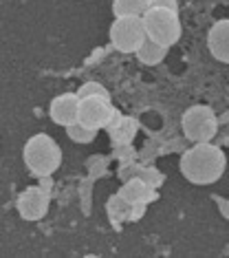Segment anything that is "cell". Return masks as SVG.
<instances>
[{
	"mask_svg": "<svg viewBox=\"0 0 229 258\" xmlns=\"http://www.w3.org/2000/svg\"><path fill=\"white\" fill-rule=\"evenodd\" d=\"M181 126H183V133L187 139L201 144V142H209L216 135L218 121H216V115L209 106H192L185 110Z\"/></svg>",
	"mask_w": 229,
	"mask_h": 258,
	"instance_id": "5",
	"label": "cell"
},
{
	"mask_svg": "<svg viewBox=\"0 0 229 258\" xmlns=\"http://www.w3.org/2000/svg\"><path fill=\"white\" fill-rule=\"evenodd\" d=\"M113 110L115 108L110 106V99H106V97H82L78 121L91 128H104V126H108Z\"/></svg>",
	"mask_w": 229,
	"mask_h": 258,
	"instance_id": "6",
	"label": "cell"
},
{
	"mask_svg": "<svg viewBox=\"0 0 229 258\" xmlns=\"http://www.w3.org/2000/svg\"><path fill=\"white\" fill-rule=\"evenodd\" d=\"M134 133H137V121H134V119H123V117H121L119 124L110 128L113 139H115V142H119V144H128L134 137Z\"/></svg>",
	"mask_w": 229,
	"mask_h": 258,
	"instance_id": "14",
	"label": "cell"
},
{
	"mask_svg": "<svg viewBox=\"0 0 229 258\" xmlns=\"http://www.w3.org/2000/svg\"><path fill=\"white\" fill-rule=\"evenodd\" d=\"M97 131H99V128H91V126L82 124V121H75V124L66 126L68 137L73 139L75 144H91L93 139L97 137Z\"/></svg>",
	"mask_w": 229,
	"mask_h": 258,
	"instance_id": "13",
	"label": "cell"
},
{
	"mask_svg": "<svg viewBox=\"0 0 229 258\" xmlns=\"http://www.w3.org/2000/svg\"><path fill=\"white\" fill-rule=\"evenodd\" d=\"M145 38H148V31H145L143 16L115 18L113 27H110V40H113L115 49H119L121 53H137Z\"/></svg>",
	"mask_w": 229,
	"mask_h": 258,
	"instance_id": "4",
	"label": "cell"
},
{
	"mask_svg": "<svg viewBox=\"0 0 229 258\" xmlns=\"http://www.w3.org/2000/svg\"><path fill=\"white\" fill-rule=\"evenodd\" d=\"M166 53H168V46L159 44L157 40H152V38H145V42L141 44L137 51V57H139V62L148 64V67H155V64H159L166 57Z\"/></svg>",
	"mask_w": 229,
	"mask_h": 258,
	"instance_id": "10",
	"label": "cell"
},
{
	"mask_svg": "<svg viewBox=\"0 0 229 258\" xmlns=\"http://www.w3.org/2000/svg\"><path fill=\"white\" fill-rule=\"evenodd\" d=\"M49 210V195L42 187H27L18 197V212L27 221H40Z\"/></svg>",
	"mask_w": 229,
	"mask_h": 258,
	"instance_id": "7",
	"label": "cell"
},
{
	"mask_svg": "<svg viewBox=\"0 0 229 258\" xmlns=\"http://www.w3.org/2000/svg\"><path fill=\"white\" fill-rule=\"evenodd\" d=\"M25 163L33 174L49 177L62 163V150L49 135H33L25 146Z\"/></svg>",
	"mask_w": 229,
	"mask_h": 258,
	"instance_id": "2",
	"label": "cell"
},
{
	"mask_svg": "<svg viewBox=\"0 0 229 258\" xmlns=\"http://www.w3.org/2000/svg\"><path fill=\"white\" fill-rule=\"evenodd\" d=\"M119 197H121L126 203H132V205H134V203L143 201V199L148 197V187H145V185H143V181H139V179L128 181V183L121 187Z\"/></svg>",
	"mask_w": 229,
	"mask_h": 258,
	"instance_id": "12",
	"label": "cell"
},
{
	"mask_svg": "<svg viewBox=\"0 0 229 258\" xmlns=\"http://www.w3.org/2000/svg\"><path fill=\"white\" fill-rule=\"evenodd\" d=\"M150 9V0H113L115 18L123 16H143Z\"/></svg>",
	"mask_w": 229,
	"mask_h": 258,
	"instance_id": "11",
	"label": "cell"
},
{
	"mask_svg": "<svg viewBox=\"0 0 229 258\" xmlns=\"http://www.w3.org/2000/svg\"><path fill=\"white\" fill-rule=\"evenodd\" d=\"M51 119L55 124L70 126L80 119V97L78 93H62L51 102Z\"/></svg>",
	"mask_w": 229,
	"mask_h": 258,
	"instance_id": "8",
	"label": "cell"
},
{
	"mask_svg": "<svg viewBox=\"0 0 229 258\" xmlns=\"http://www.w3.org/2000/svg\"><path fill=\"white\" fill-rule=\"evenodd\" d=\"M78 97H106V99H110L108 95V91L104 89L102 84H97V82H86V84H82L80 86V91H78Z\"/></svg>",
	"mask_w": 229,
	"mask_h": 258,
	"instance_id": "15",
	"label": "cell"
},
{
	"mask_svg": "<svg viewBox=\"0 0 229 258\" xmlns=\"http://www.w3.org/2000/svg\"><path fill=\"white\" fill-rule=\"evenodd\" d=\"M209 51L216 60L229 64V20H218L209 29Z\"/></svg>",
	"mask_w": 229,
	"mask_h": 258,
	"instance_id": "9",
	"label": "cell"
},
{
	"mask_svg": "<svg viewBox=\"0 0 229 258\" xmlns=\"http://www.w3.org/2000/svg\"><path fill=\"white\" fill-rule=\"evenodd\" d=\"M143 22H145L148 38L157 40L159 44L168 46V49L181 38L179 11H172V9H148L143 14Z\"/></svg>",
	"mask_w": 229,
	"mask_h": 258,
	"instance_id": "3",
	"label": "cell"
},
{
	"mask_svg": "<svg viewBox=\"0 0 229 258\" xmlns=\"http://www.w3.org/2000/svg\"><path fill=\"white\" fill-rule=\"evenodd\" d=\"M150 9H172V11H179V7H176V0H150Z\"/></svg>",
	"mask_w": 229,
	"mask_h": 258,
	"instance_id": "16",
	"label": "cell"
},
{
	"mask_svg": "<svg viewBox=\"0 0 229 258\" xmlns=\"http://www.w3.org/2000/svg\"><path fill=\"white\" fill-rule=\"evenodd\" d=\"M225 166L227 159L222 155V150L207 142L196 144L181 159V172L185 174L187 181H192L196 185H207L218 181L225 172Z\"/></svg>",
	"mask_w": 229,
	"mask_h": 258,
	"instance_id": "1",
	"label": "cell"
}]
</instances>
